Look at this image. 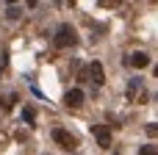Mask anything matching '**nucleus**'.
<instances>
[{
	"label": "nucleus",
	"mask_w": 158,
	"mask_h": 155,
	"mask_svg": "<svg viewBox=\"0 0 158 155\" xmlns=\"http://www.w3.org/2000/svg\"><path fill=\"white\" fill-rule=\"evenodd\" d=\"M75 42H78V36H75V28L72 25H61L56 31V47H72Z\"/></svg>",
	"instance_id": "1"
},
{
	"label": "nucleus",
	"mask_w": 158,
	"mask_h": 155,
	"mask_svg": "<svg viewBox=\"0 0 158 155\" xmlns=\"http://www.w3.org/2000/svg\"><path fill=\"white\" fill-rule=\"evenodd\" d=\"M128 100L133 103H144L147 100V94H144V83H142V78H133L131 83H128Z\"/></svg>",
	"instance_id": "2"
},
{
	"label": "nucleus",
	"mask_w": 158,
	"mask_h": 155,
	"mask_svg": "<svg viewBox=\"0 0 158 155\" xmlns=\"http://www.w3.org/2000/svg\"><path fill=\"white\" fill-rule=\"evenodd\" d=\"M53 139H56V144H61L64 150H75V147H78V139H75L72 133L61 130V128H56V130H53Z\"/></svg>",
	"instance_id": "3"
},
{
	"label": "nucleus",
	"mask_w": 158,
	"mask_h": 155,
	"mask_svg": "<svg viewBox=\"0 0 158 155\" xmlns=\"http://www.w3.org/2000/svg\"><path fill=\"white\" fill-rule=\"evenodd\" d=\"M86 72H89V80H92L94 86H103V83H106V72H103V64H100V61H92Z\"/></svg>",
	"instance_id": "4"
},
{
	"label": "nucleus",
	"mask_w": 158,
	"mask_h": 155,
	"mask_svg": "<svg viewBox=\"0 0 158 155\" xmlns=\"http://www.w3.org/2000/svg\"><path fill=\"white\" fill-rule=\"evenodd\" d=\"M92 133H94V139H97L100 147H111V130H108L106 125H94Z\"/></svg>",
	"instance_id": "5"
},
{
	"label": "nucleus",
	"mask_w": 158,
	"mask_h": 155,
	"mask_svg": "<svg viewBox=\"0 0 158 155\" xmlns=\"http://www.w3.org/2000/svg\"><path fill=\"white\" fill-rule=\"evenodd\" d=\"M128 64H131V67H136V69H144V67H147V64H150V55H147V53H142V50H139V53H133V55H131V58H128Z\"/></svg>",
	"instance_id": "6"
},
{
	"label": "nucleus",
	"mask_w": 158,
	"mask_h": 155,
	"mask_svg": "<svg viewBox=\"0 0 158 155\" xmlns=\"http://www.w3.org/2000/svg\"><path fill=\"white\" fill-rule=\"evenodd\" d=\"M81 103H83V92H81V89H69V92H67V105H69V108H78Z\"/></svg>",
	"instance_id": "7"
},
{
	"label": "nucleus",
	"mask_w": 158,
	"mask_h": 155,
	"mask_svg": "<svg viewBox=\"0 0 158 155\" xmlns=\"http://www.w3.org/2000/svg\"><path fill=\"white\" fill-rule=\"evenodd\" d=\"M14 100H17V94H6V97H0V105H3L6 111H11V105H14Z\"/></svg>",
	"instance_id": "8"
},
{
	"label": "nucleus",
	"mask_w": 158,
	"mask_h": 155,
	"mask_svg": "<svg viewBox=\"0 0 158 155\" xmlns=\"http://www.w3.org/2000/svg\"><path fill=\"white\" fill-rule=\"evenodd\" d=\"M6 17H8V19H17V17H19V8H17V6H8V8H6Z\"/></svg>",
	"instance_id": "9"
},
{
	"label": "nucleus",
	"mask_w": 158,
	"mask_h": 155,
	"mask_svg": "<svg viewBox=\"0 0 158 155\" xmlns=\"http://www.w3.org/2000/svg\"><path fill=\"white\" fill-rule=\"evenodd\" d=\"M144 133H147L150 139H153V136H158V122H153V125H147V128H144Z\"/></svg>",
	"instance_id": "10"
},
{
	"label": "nucleus",
	"mask_w": 158,
	"mask_h": 155,
	"mask_svg": "<svg viewBox=\"0 0 158 155\" xmlns=\"http://www.w3.org/2000/svg\"><path fill=\"white\" fill-rule=\"evenodd\" d=\"M139 155H158V147H142Z\"/></svg>",
	"instance_id": "11"
},
{
	"label": "nucleus",
	"mask_w": 158,
	"mask_h": 155,
	"mask_svg": "<svg viewBox=\"0 0 158 155\" xmlns=\"http://www.w3.org/2000/svg\"><path fill=\"white\" fill-rule=\"evenodd\" d=\"M22 119H25V122H33V108H25V111H22Z\"/></svg>",
	"instance_id": "12"
},
{
	"label": "nucleus",
	"mask_w": 158,
	"mask_h": 155,
	"mask_svg": "<svg viewBox=\"0 0 158 155\" xmlns=\"http://www.w3.org/2000/svg\"><path fill=\"white\" fill-rule=\"evenodd\" d=\"M153 75H156V78H158V64H156V67H153Z\"/></svg>",
	"instance_id": "13"
}]
</instances>
